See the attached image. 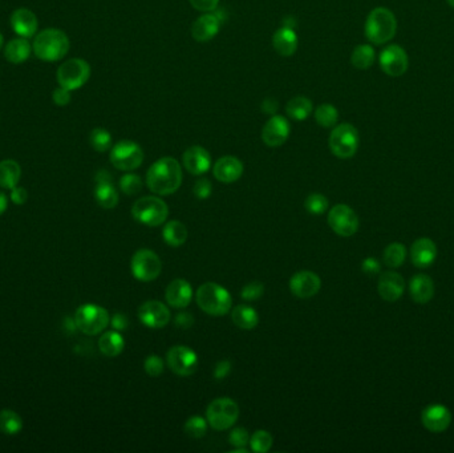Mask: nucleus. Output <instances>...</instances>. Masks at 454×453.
<instances>
[{
	"mask_svg": "<svg viewBox=\"0 0 454 453\" xmlns=\"http://www.w3.org/2000/svg\"><path fill=\"white\" fill-rule=\"evenodd\" d=\"M182 184V168L173 157H163L154 162L146 173V185L158 195L176 193Z\"/></svg>",
	"mask_w": 454,
	"mask_h": 453,
	"instance_id": "f257e3e1",
	"label": "nucleus"
},
{
	"mask_svg": "<svg viewBox=\"0 0 454 453\" xmlns=\"http://www.w3.org/2000/svg\"><path fill=\"white\" fill-rule=\"evenodd\" d=\"M69 48L68 36L57 28L43 30L33 39V53L43 62H59L69 52Z\"/></svg>",
	"mask_w": 454,
	"mask_h": 453,
	"instance_id": "f03ea898",
	"label": "nucleus"
},
{
	"mask_svg": "<svg viewBox=\"0 0 454 453\" xmlns=\"http://www.w3.org/2000/svg\"><path fill=\"white\" fill-rule=\"evenodd\" d=\"M397 31V20L394 14L385 8L377 7L370 12L365 20L364 33L367 39L376 46L387 44L390 42Z\"/></svg>",
	"mask_w": 454,
	"mask_h": 453,
	"instance_id": "7ed1b4c3",
	"label": "nucleus"
},
{
	"mask_svg": "<svg viewBox=\"0 0 454 453\" xmlns=\"http://www.w3.org/2000/svg\"><path fill=\"white\" fill-rule=\"evenodd\" d=\"M195 299L199 308L211 317L226 315L233 305L230 292L214 282L201 285L195 294Z\"/></svg>",
	"mask_w": 454,
	"mask_h": 453,
	"instance_id": "20e7f679",
	"label": "nucleus"
},
{
	"mask_svg": "<svg viewBox=\"0 0 454 453\" xmlns=\"http://www.w3.org/2000/svg\"><path fill=\"white\" fill-rule=\"evenodd\" d=\"M131 215L137 222L146 226H160L167 220L169 208L161 198L146 195L134 202L131 208Z\"/></svg>",
	"mask_w": 454,
	"mask_h": 453,
	"instance_id": "39448f33",
	"label": "nucleus"
},
{
	"mask_svg": "<svg viewBox=\"0 0 454 453\" xmlns=\"http://www.w3.org/2000/svg\"><path fill=\"white\" fill-rule=\"evenodd\" d=\"M358 132L352 124L343 123L340 125L335 127L329 134V149L334 156L341 160L351 159L356 154L358 149Z\"/></svg>",
	"mask_w": 454,
	"mask_h": 453,
	"instance_id": "423d86ee",
	"label": "nucleus"
},
{
	"mask_svg": "<svg viewBox=\"0 0 454 453\" xmlns=\"http://www.w3.org/2000/svg\"><path fill=\"white\" fill-rule=\"evenodd\" d=\"M109 322V312L93 303L82 305L75 312L76 327L85 335H98L108 327Z\"/></svg>",
	"mask_w": 454,
	"mask_h": 453,
	"instance_id": "0eeeda50",
	"label": "nucleus"
},
{
	"mask_svg": "<svg viewBox=\"0 0 454 453\" xmlns=\"http://www.w3.org/2000/svg\"><path fill=\"white\" fill-rule=\"evenodd\" d=\"M239 418V407L230 398H218L206 409V419L211 428L225 431L231 428Z\"/></svg>",
	"mask_w": 454,
	"mask_h": 453,
	"instance_id": "6e6552de",
	"label": "nucleus"
},
{
	"mask_svg": "<svg viewBox=\"0 0 454 453\" xmlns=\"http://www.w3.org/2000/svg\"><path fill=\"white\" fill-rule=\"evenodd\" d=\"M56 78L59 87L71 92L80 89L91 78V65L82 59H71L59 66Z\"/></svg>",
	"mask_w": 454,
	"mask_h": 453,
	"instance_id": "1a4fd4ad",
	"label": "nucleus"
},
{
	"mask_svg": "<svg viewBox=\"0 0 454 453\" xmlns=\"http://www.w3.org/2000/svg\"><path fill=\"white\" fill-rule=\"evenodd\" d=\"M130 269L136 279L141 282H152L161 274L163 262L153 250L140 249L131 257Z\"/></svg>",
	"mask_w": 454,
	"mask_h": 453,
	"instance_id": "9d476101",
	"label": "nucleus"
},
{
	"mask_svg": "<svg viewBox=\"0 0 454 453\" xmlns=\"http://www.w3.org/2000/svg\"><path fill=\"white\" fill-rule=\"evenodd\" d=\"M109 159L116 169L131 172L141 166L144 161V152L134 141L121 140L112 148Z\"/></svg>",
	"mask_w": 454,
	"mask_h": 453,
	"instance_id": "9b49d317",
	"label": "nucleus"
},
{
	"mask_svg": "<svg viewBox=\"0 0 454 453\" xmlns=\"http://www.w3.org/2000/svg\"><path fill=\"white\" fill-rule=\"evenodd\" d=\"M328 225L340 237H351L358 229V217L348 205L339 204L328 213Z\"/></svg>",
	"mask_w": 454,
	"mask_h": 453,
	"instance_id": "f8f14e48",
	"label": "nucleus"
},
{
	"mask_svg": "<svg viewBox=\"0 0 454 453\" xmlns=\"http://www.w3.org/2000/svg\"><path fill=\"white\" fill-rule=\"evenodd\" d=\"M166 362L169 368L179 376H190L197 371L198 356L188 346H174L167 351Z\"/></svg>",
	"mask_w": 454,
	"mask_h": 453,
	"instance_id": "ddd939ff",
	"label": "nucleus"
},
{
	"mask_svg": "<svg viewBox=\"0 0 454 453\" xmlns=\"http://www.w3.org/2000/svg\"><path fill=\"white\" fill-rule=\"evenodd\" d=\"M379 63L385 75L390 78H400L408 71L409 59L406 49L397 44H390L381 51Z\"/></svg>",
	"mask_w": 454,
	"mask_h": 453,
	"instance_id": "4468645a",
	"label": "nucleus"
},
{
	"mask_svg": "<svg viewBox=\"0 0 454 453\" xmlns=\"http://www.w3.org/2000/svg\"><path fill=\"white\" fill-rule=\"evenodd\" d=\"M290 136V123L286 117L275 114L273 116L262 130V140L270 148L283 145Z\"/></svg>",
	"mask_w": 454,
	"mask_h": 453,
	"instance_id": "2eb2a0df",
	"label": "nucleus"
},
{
	"mask_svg": "<svg viewBox=\"0 0 454 453\" xmlns=\"http://www.w3.org/2000/svg\"><path fill=\"white\" fill-rule=\"evenodd\" d=\"M138 318L149 328H163L170 322V311L160 301H146L138 308Z\"/></svg>",
	"mask_w": 454,
	"mask_h": 453,
	"instance_id": "dca6fc26",
	"label": "nucleus"
},
{
	"mask_svg": "<svg viewBox=\"0 0 454 453\" xmlns=\"http://www.w3.org/2000/svg\"><path fill=\"white\" fill-rule=\"evenodd\" d=\"M322 287V281L315 273L303 270L298 272L290 279V290L292 294L302 299H309L315 296Z\"/></svg>",
	"mask_w": 454,
	"mask_h": 453,
	"instance_id": "f3484780",
	"label": "nucleus"
},
{
	"mask_svg": "<svg viewBox=\"0 0 454 453\" xmlns=\"http://www.w3.org/2000/svg\"><path fill=\"white\" fill-rule=\"evenodd\" d=\"M182 163L190 175L202 176L210 169V153L202 146H190L182 154Z\"/></svg>",
	"mask_w": 454,
	"mask_h": 453,
	"instance_id": "a211bd4d",
	"label": "nucleus"
},
{
	"mask_svg": "<svg viewBox=\"0 0 454 453\" xmlns=\"http://www.w3.org/2000/svg\"><path fill=\"white\" fill-rule=\"evenodd\" d=\"M222 24L221 14L217 12H205L198 17L192 26V36L198 43H206L217 36Z\"/></svg>",
	"mask_w": 454,
	"mask_h": 453,
	"instance_id": "6ab92c4d",
	"label": "nucleus"
},
{
	"mask_svg": "<svg viewBox=\"0 0 454 453\" xmlns=\"http://www.w3.org/2000/svg\"><path fill=\"white\" fill-rule=\"evenodd\" d=\"M421 421L428 431L439 434L451 425L452 414L445 405H432L422 411Z\"/></svg>",
	"mask_w": 454,
	"mask_h": 453,
	"instance_id": "aec40b11",
	"label": "nucleus"
},
{
	"mask_svg": "<svg viewBox=\"0 0 454 453\" xmlns=\"http://www.w3.org/2000/svg\"><path fill=\"white\" fill-rule=\"evenodd\" d=\"M214 177L224 184H233L244 175V163L234 156L221 157L212 168Z\"/></svg>",
	"mask_w": 454,
	"mask_h": 453,
	"instance_id": "412c9836",
	"label": "nucleus"
},
{
	"mask_svg": "<svg viewBox=\"0 0 454 453\" xmlns=\"http://www.w3.org/2000/svg\"><path fill=\"white\" fill-rule=\"evenodd\" d=\"M10 24L14 33L19 35V37L30 39L37 33L39 21L37 17L31 10L27 8H17L10 17Z\"/></svg>",
	"mask_w": 454,
	"mask_h": 453,
	"instance_id": "4be33fe9",
	"label": "nucleus"
},
{
	"mask_svg": "<svg viewBox=\"0 0 454 453\" xmlns=\"http://www.w3.org/2000/svg\"><path fill=\"white\" fill-rule=\"evenodd\" d=\"M166 302L174 308H185L193 299L192 285L185 279H174L166 287Z\"/></svg>",
	"mask_w": 454,
	"mask_h": 453,
	"instance_id": "5701e85b",
	"label": "nucleus"
},
{
	"mask_svg": "<svg viewBox=\"0 0 454 453\" xmlns=\"http://www.w3.org/2000/svg\"><path fill=\"white\" fill-rule=\"evenodd\" d=\"M404 287L406 285L403 276L393 272H385L379 279L377 290L384 301L394 302L403 295Z\"/></svg>",
	"mask_w": 454,
	"mask_h": 453,
	"instance_id": "b1692460",
	"label": "nucleus"
},
{
	"mask_svg": "<svg viewBox=\"0 0 454 453\" xmlns=\"http://www.w3.org/2000/svg\"><path fill=\"white\" fill-rule=\"evenodd\" d=\"M273 46L280 56L283 57L292 56L299 46V37L296 35L295 28L283 26L279 30H276L273 36Z\"/></svg>",
	"mask_w": 454,
	"mask_h": 453,
	"instance_id": "393cba45",
	"label": "nucleus"
},
{
	"mask_svg": "<svg viewBox=\"0 0 454 453\" xmlns=\"http://www.w3.org/2000/svg\"><path fill=\"white\" fill-rule=\"evenodd\" d=\"M410 257L415 266L417 267H428L430 266L437 257V247L435 242L429 238H420L412 245Z\"/></svg>",
	"mask_w": 454,
	"mask_h": 453,
	"instance_id": "a878e982",
	"label": "nucleus"
},
{
	"mask_svg": "<svg viewBox=\"0 0 454 453\" xmlns=\"http://www.w3.org/2000/svg\"><path fill=\"white\" fill-rule=\"evenodd\" d=\"M409 292L412 299L419 303V305H425L428 303L433 295H435V283L432 278L424 274H419L410 279L409 283Z\"/></svg>",
	"mask_w": 454,
	"mask_h": 453,
	"instance_id": "bb28decb",
	"label": "nucleus"
},
{
	"mask_svg": "<svg viewBox=\"0 0 454 453\" xmlns=\"http://www.w3.org/2000/svg\"><path fill=\"white\" fill-rule=\"evenodd\" d=\"M31 49L33 47H31L28 39L17 37V39H14L7 43V46L4 48V56L12 64H21L30 57Z\"/></svg>",
	"mask_w": 454,
	"mask_h": 453,
	"instance_id": "cd10ccee",
	"label": "nucleus"
},
{
	"mask_svg": "<svg viewBox=\"0 0 454 453\" xmlns=\"http://www.w3.org/2000/svg\"><path fill=\"white\" fill-rule=\"evenodd\" d=\"M125 341L118 331H107L98 339L100 351L108 357H116L124 351Z\"/></svg>",
	"mask_w": 454,
	"mask_h": 453,
	"instance_id": "c85d7f7f",
	"label": "nucleus"
},
{
	"mask_svg": "<svg viewBox=\"0 0 454 453\" xmlns=\"http://www.w3.org/2000/svg\"><path fill=\"white\" fill-rule=\"evenodd\" d=\"M21 177V168L15 160L0 162V186L3 189H14Z\"/></svg>",
	"mask_w": 454,
	"mask_h": 453,
	"instance_id": "c756f323",
	"label": "nucleus"
},
{
	"mask_svg": "<svg viewBox=\"0 0 454 453\" xmlns=\"http://www.w3.org/2000/svg\"><path fill=\"white\" fill-rule=\"evenodd\" d=\"M95 198L98 205L104 209H113L118 204V193L114 188L113 181L96 182Z\"/></svg>",
	"mask_w": 454,
	"mask_h": 453,
	"instance_id": "7c9ffc66",
	"label": "nucleus"
},
{
	"mask_svg": "<svg viewBox=\"0 0 454 453\" xmlns=\"http://www.w3.org/2000/svg\"><path fill=\"white\" fill-rule=\"evenodd\" d=\"M314 105L309 98L296 96L291 98L286 105L287 116L295 121H306L312 114Z\"/></svg>",
	"mask_w": 454,
	"mask_h": 453,
	"instance_id": "2f4dec72",
	"label": "nucleus"
},
{
	"mask_svg": "<svg viewBox=\"0 0 454 453\" xmlns=\"http://www.w3.org/2000/svg\"><path fill=\"white\" fill-rule=\"evenodd\" d=\"M163 238L169 246L179 247L188 240V229L179 221H169L163 226Z\"/></svg>",
	"mask_w": 454,
	"mask_h": 453,
	"instance_id": "473e14b6",
	"label": "nucleus"
},
{
	"mask_svg": "<svg viewBox=\"0 0 454 453\" xmlns=\"http://www.w3.org/2000/svg\"><path fill=\"white\" fill-rule=\"evenodd\" d=\"M231 319L234 324L242 330H253L260 322L258 314L253 308L248 306H237L231 312Z\"/></svg>",
	"mask_w": 454,
	"mask_h": 453,
	"instance_id": "72a5a7b5",
	"label": "nucleus"
},
{
	"mask_svg": "<svg viewBox=\"0 0 454 453\" xmlns=\"http://www.w3.org/2000/svg\"><path fill=\"white\" fill-rule=\"evenodd\" d=\"M23 428V420L20 415L12 409L0 411V432L4 435L14 436Z\"/></svg>",
	"mask_w": 454,
	"mask_h": 453,
	"instance_id": "f704fd0d",
	"label": "nucleus"
},
{
	"mask_svg": "<svg viewBox=\"0 0 454 453\" xmlns=\"http://www.w3.org/2000/svg\"><path fill=\"white\" fill-rule=\"evenodd\" d=\"M376 60L374 49L370 44H360L351 55V63L357 69H370Z\"/></svg>",
	"mask_w": 454,
	"mask_h": 453,
	"instance_id": "c9c22d12",
	"label": "nucleus"
},
{
	"mask_svg": "<svg viewBox=\"0 0 454 453\" xmlns=\"http://www.w3.org/2000/svg\"><path fill=\"white\" fill-rule=\"evenodd\" d=\"M315 120L323 128H334L339 120V112L332 104H322L315 109Z\"/></svg>",
	"mask_w": 454,
	"mask_h": 453,
	"instance_id": "e433bc0d",
	"label": "nucleus"
},
{
	"mask_svg": "<svg viewBox=\"0 0 454 453\" xmlns=\"http://www.w3.org/2000/svg\"><path fill=\"white\" fill-rule=\"evenodd\" d=\"M406 257V249L401 243H390L384 251V262L390 267H400Z\"/></svg>",
	"mask_w": 454,
	"mask_h": 453,
	"instance_id": "4c0bfd02",
	"label": "nucleus"
},
{
	"mask_svg": "<svg viewBox=\"0 0 454 453\" xmlns=\"http://www.w3.org/2000/svg\"><path fill=\"white\" fill-rule=\"evenodd\" d=\"M89 143L96 152L104 153L112 146V136L104 128H95L89 134Z\"/></svg>",
	"mask_w": 454,
	"mask_h": 453,
	"instance_id": "58836bf2",
	"label": "nucleus"
},
{
	"mask_svg": "<svg viewBox=\"0 0 454 453\" xmlns=\"http://www.w3.org/2000/svg\"><path fill=\"white\" fill-rule=\"evenodd\" d=\"M271 445H273V436L270 435V432L264 429L254 432L253 436L250 437V447L254 452L266 453L270 451Z\"/></svg>",
	"mask_w": 454,
	"mask_h": 453,
	"instance_id": "ea45409f",
	"label": "nucleus"
},
{
	"mask_svg": "<svg viewBox=\"0 0 454 453\" xmlns=\"http://www.w3.org/2000/svg\"><path fill=\"white\" fill-rule=\"evenodd\" d=\"M183 431L188 436L201 438V437L205 436L208 432V423L201 416H192L185 423Z\"/></svg>",
	"mask_w": 454,
	"mask_h": 453,
	"instance_id": "a19ab883",
	"label": "nucleus"
},
{
	"mask_svg": "<svg viewBox=\"0 0 454 453\" xmlns=\"http://www.w3.org/2000/svg\"><path fill=\"white\" fill-rule=\"evenodd\" d=\"M305 206H306V209H307L309 214L320 215L328 209V199L323 195L312 193L306 198Z\"/></svg>",
	"mask_w": 454,
	"mask_h": 453,
	"instance_id": "79ce46f5",
	"label": "nucleus"
},
{
	"mask_svg": "<svg viewBox=\"0 0 454 453\" xmlns=\"http://www.w3.org/2000/svg\"><path fill=\"white\" fill-rule=\"evenodd\" d=\"M120 188L125 195H137L143 188V181L140 176H137L134 173H127L120 179Z\"/></svg>",
	"mask_w": 454,
	"mask_h": 453,
	"instance_id": "37998d69",
	"label": "nucleus"
},
{
	"mask_svg": "<svg viewBox=\"0 0 454 453\" xmlns=\"http://www.w3.org/2000/svg\"><path fill=\"white\" fill-rule=\"evenodd\" d=\"M144 368L149 376L157 378L163 373V359L158 355H149L144 362Z\"/></svg>",
	"mask_w": 454,
	"mask_h": 453,
	"instance_id": "c03bdc74",
	"label": "nucleus"
},
{
	"mask_svg": "<svg viewBox=\"0 0 454 453\" xmlns=\"http://www.w3.org/2000/svg\"><path fill=\"white\" fill-rule=\"evenodd\" d=\"M228 441H230V444L234 445L235 448H238V447L246 448V445L250 443V436H248L247 429H244L242 427H238V428L233 429V431L230 432Z\"/></svg>",
	"mask_w": 454,
	"mask_h": 453,
	"instance_id": "a18cd8bd",
	"label": "nucleus"
},
{
	"mask_svg": "<svg viewBox=\"0 0 454 453\" xmlns=\"http://www.w3.org/2000/svg\"><path fill=\"white\" fill-rule=\"evenodd\" d=\"M264 292V286L260 282H251L246 285L242 290V298L244 301H257Z\"/></svg>",
	"mask_w": 454,
	"mask_h": 453,
	"instance_id": "49530a36",
	"label": "nucleus"
},
{
	"mask_svg": "<svg viewBox=\"0 0 454 453\" xmlns=\"http://www.w3.org/2000/svg\"><path fill=\"white\" fill-rule=\"evenodd\" d=\"M211 182L208 178H199L194 184V195L198 199H208L211 195Z\"/></svg>",
	"mask_w": 454,
	"mask_h": 453,
	"instance_id": "de8ad7c7",
	"label": "nucleus"
},
{
	"mask_svg": "<svg viewBox=\"0 0 454 453\" xmlns=\"http://www.w3.org/2000/svg\"><path fill=\"white\" fill-rule=\"evenodd\" d=\"M195 10L201 12H212L217 10L219 0H189Z\"/></svg>",
	"mask_w": 454,
	"mask_h": 453,
	"instance_id": "09e8293b",
	"label": "nucleus"
},
{
	"mask_svg": "<svg viewBox=\"0 0 454 453\" xmlns=\"http://www.w3.org/2000/svg\"><path fill=\"white\" fill-rule=\"evenodd\" d=\"M52 98H53V101H55L56 105L65 107V105H68L71 103V91L65 89L63 87H59V88H56L53 91Z\"/></svg>",
	"mask_w": 454,
	"mask_h": 453,
	"instance_id": "8fccbe9b",
	"label": "nucleus"
},
{
	"mask_svg": "<svg viewBox=\"0 0 454 453\" xmlns=\"http://www.w3.org/2000/svg\"><path fill=\"white\" fill-rule=\"evenodd\" d=\"M10 198L15 205H24L28 201V192L21 186H15L14 189H11Z\"/></svg>",
	"mask_w": 454,
	"mask_h": 453,
	"instance_id": "3c124183",
	"label": "nucleus"
},
{
	"mask_svg": "<svg viewBox=\"0 0 454 453\" xmlns=\"http://www.w3.org/2000/svg\"><path fill=\"white\" fill-rule=\"evenodd\" d=\"M361 270L368 274V276H374L380 272V263L379 260L374 258H367L363 260L361 263Z\"/></svg>",
	"mask_w": 454,
	"mask_h": 453,
	"instance_id": "603ef678",
	"label": "nucleus"
},
{
	"mask_svg": "<svg viewBox=\"0 0 454 453\" xmlns=\"http://www.w3.org/2000/svg\"><path fill=\"white\" fill-rule=\"evenodd\" d=\"M230 370H231V363L228 360H222L219 362L217 366H215V370H214V378L217 380H222L225 379L227 375L230 373Z\"/></svg>",
	"mask_w": 454,
	"mask_h": 453,
	"instance_id": "864d4df0",
	"label": "nucleus"
},
{
	"mask_svg": "<svg viewBox=\"0 0 454 453\" xmlns=\"http://www.w3.org/2000/svg\"><path fill=\"white\" fill-rule=\"evenodd\" d=\"M194 323V318L192 317L190 312H179V315L176 317V324L179 328H190Z\"/></svg>",
	"mask_w": 454,
	"mask_h": 453,
	"instance_id": "5fc2aeb1",
	"label": "nucleus"
},
{
	"mask_svg": "<svg viewBox=\"0 0 454 453\" xmlns=\"http://www.w3.org/2000/svg\"><path fill=\"white\" fill-rule=\"evenodd\" d=\"M111 323H112V327H113L116 331H124L128 327V318L124 314L117 312V314H114L113 317H112Z\"/></svg>",
	"mask_w": 454,
	"mask_h": 453,
	"instance_id": "6e6d98bb",
	"label": "nucleus"
},
{
	"mask_svg": "<svg viewBox=\"0 0 454 453\" xmlns=\"http://www.w3.org/2000/svg\"><path fill=\"white\" fill-rule=\"evenodd\" d=\"M278 109V104H276L275 100L274 98H266L262 104V111L264 114H274Z\"/></svg>",
	"mask_w": 454,
	"mask_h": 453,
	"instance_id": "4d7b16f0",
	"label": "nucleus"
},
{
	"mask_svg": "<svg viewBox=\"0 0 454 453\" xmlns=\"http://www.w3.org/2000/svg\"><path fill=\"white\" fill-rule=\"evenodd\" d=\"M8 206V199L7 195H4L3 192H0V215H3Z\"/></svg>",
	"mask_w": 454,
	"mask_h": 453,
	"instance_id": "13d9d810",
	"label": "nucleus"
},
{
	"mask_svg": "<svg viewBox=\"0 0 454 453\" xmlns=\"http://www.w3.org/2000/svg\"><path fill=\"white\" fill-rule=\"evenodd\" d=\"M3 44H4V37H3V35L0 33V49L3 47Z\"/></svg>",
	"mask_w": 454,
	"mask_h": 453,
	"instance_id": "bf43d9fd",
	"label": "nucleus"
},
{
	"mask_svg": "<svg viewBox=\"0 0 454 453\" xmlns=\"http://www.w3.org/2000/svg\"><path fill=\"white\" fill-rule=\"evenodd\" d=\"M448 1V4L451 6V7H453L454 8V0H446Z\"/></svg>",
	"mask_w": 454,
	"mask_h": 453,
	"instance_id": "052dcab7",
	"label": "nucleus"
}]
</instances>
